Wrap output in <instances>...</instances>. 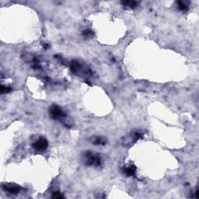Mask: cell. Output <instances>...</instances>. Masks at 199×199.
<instances>
[{"label":"cell","instance_id":"cell-2","mask_svg":"<svg viewBox=\"0 0 199 199\" xmlns=\"http://www.w3.org/2000/svg\"><path fill=\"white\" fill-rule=\"evenodd\" d=\"M51 114L54 117H59L63 116V111L58 107H54L51 110Z\"/></svg>","mask_w":199,"mask_h":199},{"label":"cell","instance_id":"cell-1","mask_svg":"<svg viewBox=\"0 0 199 199\" xmlns=\"http://www.w3.org/2000/svg\"><path fill=\"white\" fill-rule=\"evenodd\" d=\"M48 146V142L45 139H41L40 140H38L37 142L34 144V148L36 149H38V150H43V149H45L46 147Z\"/></svg>","mask_w":199,"mask_h":199}]
</instances>
